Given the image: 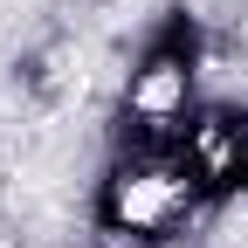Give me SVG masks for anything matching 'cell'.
<instances>
[{
    "instance_id": "7a4b0ae2",
    "label": "cell",
    "mask_w": 248,
    "mask_h": 248,
    "mask_svg": "<svg viewBox=\"0 0 248 248\" xmlns=\"http://www.w3.org/2000/svg\"><path fill=\"white\" fill-rule=\"evenodd\" d=\"M159 207H166V193H159V186H124V214H131V221H152Z\"/></svg>"
},
{
    "instance_id": "3957f363",
    "label": "cell",
    "mask_w": 248,
    "mask_h": 248,
    "mask_svg": "<svg viewBox=\"0 0 248 248\" xmlns=\"http://www.w3.org/2000/svg\"><path fill=\"white\" fill-rule=\"evenodd\" d=\"M193 7H207V0H193Z\"/></svg>"
},
{
    "instance_id": "6da1fadb",
    "label": "cell",
    "mask_w": 248,
    "mask_h": 248,
    "mask_svg": "<svg viewBox=\"0 0 248 248\" xmlns=\"http://www.w3.org/2000/svg\"><path fill=\"white\" fill-rule=\"evenodd\" d=\"M138 104H145V110H172V104H179V69L145 76V83H138Z\"/></svg>"
}]
</instances>
